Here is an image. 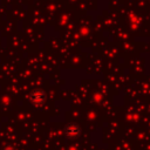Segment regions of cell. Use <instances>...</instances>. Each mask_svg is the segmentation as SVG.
I'll return each instance as SVG.
<instances>
[{
	"instance_id": "1",
	"label": "cell",
	"mask_w": 150,
	"mask_h": 150,
	"mask_svg": "<svg viewBox=\"0 0 150 150\" xmlns=\"http://www.w3.org/2000/svg\"><path fill=\"white\" fill-rule=\"evenodd\" d=\"M32 98L34 102H42L45 98V94H43V91H35L32 95Z\"/></svg>"
}]
</instances>
